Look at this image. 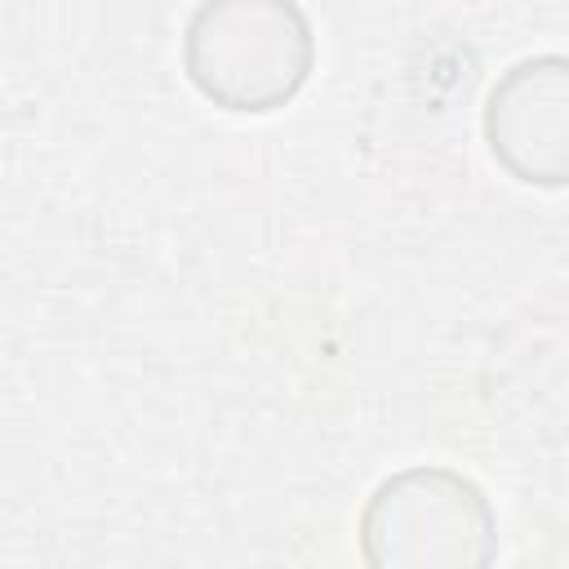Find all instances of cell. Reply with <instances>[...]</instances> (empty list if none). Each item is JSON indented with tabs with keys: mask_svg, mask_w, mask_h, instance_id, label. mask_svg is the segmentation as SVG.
<instances>
[{
	"mask_svg": "<svg viewBox=\"0 0 569 569\" xmlns=\"http://www.w3.org/2000/svg\"><path fill=\"white\" fill-rule=\"evenodd\" d=\"M311 62L316 40L298 0H200L182 31L187 80L240 116L284 107Z\"/></svg>",
	"mask_w": 569,
	"mask_h": 569,
	"instance_id": "obj_1",
	"label": "cell"
},
{
	"mask_svg": "<svg viewBox=\"0 0 569 569\" xmlns=\"http://www.w3.org/2000/svg\"><path fill=\"white\" fill-rule=\"evenodd\" d=\"M365 556L378 565H449V560H485V547L471 538L493 533V516L485 493L445 467H409L382 480L360 516Z\"/></svg>",
	"mask_w": 569,
	"mask_h": 569,
	"instance_id": "obj_2",
	"label": "cell"
},
{
	"mask_svg": "<svg viewBox=\"0 0 569 569\" xmlns=\"http://www.w3.org/2000/svg\"><path fill=\"white\" fill-rule=\"evenodd\" d=\"M485 142L525 187H569V58L511 62L485 98Z\"/></svg>",
	"mask_w": 569,
	"mask_h": 569,
	"instance_id": "obj_3",
	"label": "cell"
}]
</instances>
